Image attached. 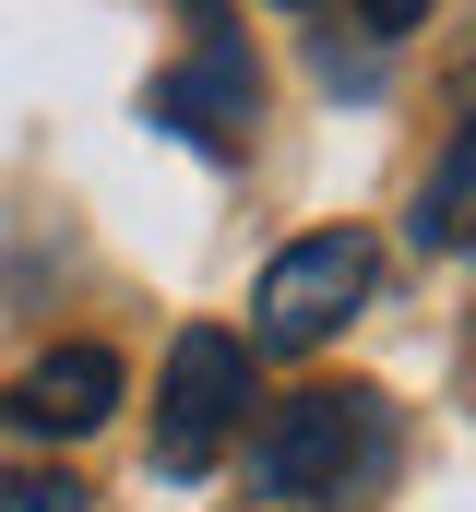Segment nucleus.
Here are the masks:
<instances>
[{"instance_id":"f257e3e1","label":"nucleus","mask_w":476,"mask_h":512,"mask_svg":"<svg viewBox=\"0 0 476 512\" xmlns=\"http://www.w3.org/2000/svg\"><path fill=\"white\" fill-rule=\"evenodd\" d=\"M393 453V417L381 393H286L262 429H250V489L262 501H346L357 477Z\"/></svg>"},{"instance_id":"9d476101","label":"nucleus","mask_w":476,"mask_h":512,"mask_svg":"<svg viewBox=\"0 0 476 512\" xmlns=\"http://www.w3.org/2000/svg\"><path fill=\"white\" fill-rule=\"evenodd\" d=\"M465 251H476V227H465Z\"/></svg>"},{"instance_id":"f03ea898","label":"nucleus","mask_w":476,"mask_h":512,"mask_svg":"<svg viewBox=\"0 0 476 512\" xmlns=\"http://www.w3.org/2000/svg\"><path fill=\"white\" fill-rule=\"evenodd\" d=\"M369 286H381V251H369L357 227L286 239V251L262 262V286H250V358H310V346H334L357 310H369Z\"/></svg>"},{"instance_id":"0eeeda50","label":"nucleus","mask_w":476,"mask_h":512,"mask_svg":"<svg viewBox=\"0 0 476 512\" xmlns=\"http://www.w3.org/2000/svg\"><path fill=\"white\" fill-rule=\"evenodd\" d=\"M0 512H96V501H84V477H60V465H12V477H0Z\"/></svg>"},{"instance_id":"6e6552de","label":"nucleus","mask_w":476,"mask_h":512,"mask_svg":"<svg viewBox=\"0 0 476 512\" xmlns=\"http://www.w3.org/2000/svg\"><path fill=\"white\" fill-rule=\"evenodd\" d=\"M357 12H369V24H381V36H405V24H417V12H429V0H357Z\"/></svg>"},{"instance_id":"7ed1b4c3","label":"nucleus","mask_w":476,"mask_h":512,"mask_svg":"<svg viewBox=\"0 0 476 512\" xmlns=\"http://www.w3.org/2000/svg\"><path fill=\"white\" fill-rule=\"evenodd\" d=\"M238 417H250V334L191 322V334L167 346V382H155V465H167V477H203L238 441Z\"/></svg>"},{"instance_id":"1a4fd4ad","label":"nucleus","mask_w":476,"mask_h":512,"mask_svg":"<svg viewBox=\"0 0 476 512\" xmlns=\"http://www.w3.org/2000/svg\"><path fill=\"white\" fill-rule=\"evenodd\" d=\"M286 12H310V0H286Z\"/></svg>"},{"instance_id":"39448f33","label":"nucleus","mask_w":476,"mask_h":512,"mask_svg":"<svg viewBox=\"0 0 476 512\" xmlns=\"http://www.w3.org/2000/svg\"><path fill=\"white\" fill-rule=\"evenodd\" d=\"M119 393H131V370H119L108 346H48L24 382H12V417L36 429V441H84V429H108Z\"/></svg>"},{"instance_id":"20e7f679","label":"nucleus","mask_w":476,"mask_h":512,"mask_svg":"<svg viewBox=\"0 0 476 512\" xmlns=\"http://www.w3.org/2000/svg\"><path fill=\"white\" fill-rule=\"evenodd\" d=\"M143 108L179 131V143H203V155H238V131L262 120V72H250V48H238L227 24H203V48H191Z\"/></svg>"},{"instance_id":"423d86ee","label":"nucleus","mask_w":476,"mask_h":512,"mask_svg":"<svg viewBox=\"0 0 476 512\" xmlns=\"http://www.w3.org/2000/svg\"><path fill=\"white\" fill-rule=\"evenodd\" d=\"M465 227H476V108H465V131L441 143V167L417 179V239H429V251H441V239L465 251Z\"/></svg>"}]
</instances>
